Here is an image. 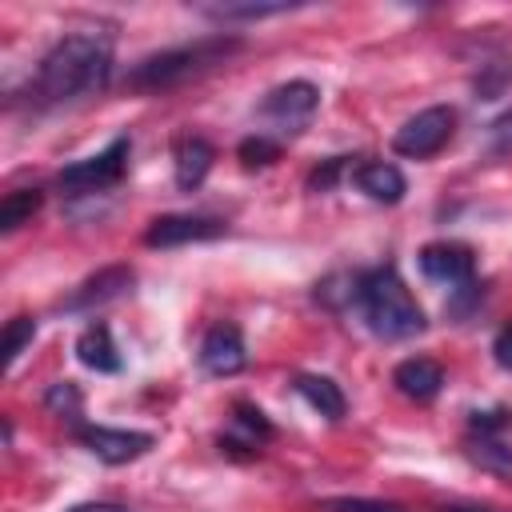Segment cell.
<instances>
[{
  "label": "cell",
  "instance_id": "cell-17",
  "mask_svg": "<svg viewBox=\"0 0 512 512\" xmlns=\"http://www.w3.org/2000/svg\"><path fill=\"white\" fill-rule=\"evenodd\" d=\"M44 204V192L40 188H16L0 200V232H16L20 224H28Z\"/></svg>",
  "mask_w": 512,
  "mask_h": 512
},
{
  "label": "cell",
  "instance_id": "cell-18",
  "mask_svg": "<svg viewBox=\"0 0 512 512\" xmlns=\"http://www.w3.org/2000/svg\"><path fill=\"white\" fill-rule=\"evenodd\" d=\"M468 460L488 468V472H500V476H512V444L496 440V436H472L468 440Z\"/></svg>",
  "mask_w": 512,
  "mask_h": 512
},
{
  "label": "cell",
  "instance_id": "cell-22",
  "mask_svg": "<svg viewBox=\"0 0 512 512\" xmlns=\"http://www.w3.org/2000/svg\"><path fill=\"white\" fill-rule=\"evenodd\" d=\"M232 420H236V428L252 440V444H264L268 436H272V424H268V416L256 408V404H248V400H236L232 404Z\"/></svg>",
  "mask_w": 512,
  "mask_h": 512
},
{
  "label": "cell",
  "instance_id": "cell-28",
  "mask_svg": "<svg viewBox=\"0 0 512 512\" xmlns=\"http://www.w3.org/2000/svg\"><path fill=\"white\" fill-rule=\"evenodd\" d=\"M492 356H496L500 368H512V324H504V328L496 332V340H492Z\"/></svg>",
  "mask_w": 512,
  "mask_h": 512
},
{
  "label": "cell",
  "instance_id": "cell-27",
  "mask_svg": "<svg viewBox=\"0 0 512 512\" xmlns=\"http://www.w3.org/2000/svg\"><path fill=\"white\" fill-rule=\"evenodd\" d=\"M488 136H492V152H512V108L500 112V116L488 124Z\"/></svg>",
  "mask_w": 512,
  "mask_h": 512
},
{
  "label": "cell",
  "instance_id": "cell-12",
  "mask_svg": "<svg viewBox=\"0 0 512 512\" xmlns=\"http://www.w3.org/2000/svg\"><path fill=\"white\" fill-rule=\"evenodd\" d=\"M216 148L204 136H176L172 144V168H176V188L180 192H196L204 184V176L212 172Z\"/></svg>",
  "mask_w": 512,
  "mask_h": 512
},
{
  "label": "cell",
  "instance_id": "cell-25",
  "mask_svg": "<svg viewBox=\"0 0 512 512\" xmlns=\"http://www.w3.org/2000/svg\"><path fill=\"white\" fill-rule=\"evenodd\" d=\"M512 424V412L508 408H492V412H472L468 416V428L476 432V436H496L500 428H508Z\"/></svg>",
  "mask_w": 512,
  "mask_h": 512
},
{
  "label": "cell",
  "instance_id": "cell-30",
  "mask_svg": "<svg viewBox=\"0 0 512 512\" xmlns=\"http://www.w3.org/2000/svg\"><path fill=\"white\" fill-rule=\"evenodd\" d=\"M444 512H488V508H460V504H448Z\"/></svg>",
  "mask_w": 512,
  "mask_h": 512
},
{
  "label": "cell",
  "instance_id": "cell-13",
  "mask_svg": "<svg viewBox=\"0 0 512 512\" xmlns=\"http://www.w3.org/2000/svg\"><path fill=\"white\" fill-rule=\"evenodd\" d=\"M352 180H356V188H360L368 200H376V204H400L404 192H408L404 172H400L396 164H384V160L360 164V168L352 172Z\"/></svg>",
  "mask_w": 512,
  "mask_h": 512
},
{
  "label": "cell",
  "instance_id": "cell-21",
  "mask_svg": "<svg viewBox=\"0 0 512 512\" xmlns=\"http://www.w3.org/2000/svg\"><path fill=\"white\" fill-rule=\"evenodd\" d=\"M32 336H36V320L32 316H12L4 324V364L8 368L20 360V352L32 344Z\"/></svg>",
  "mask_w": 512,
  "mask_h": 512
},
{
  "label": "cell",
  "instance_id": "cell-6",
  "mask_svg": "<svg viewBox=\"0 0 512 512\" xmlns=\"http://www.w3.org/2000/svg\"><path fill=\"white\" fill-rule=\"evenodd\" d=\"M320 108V88L312 80H288L280 88H272L264 100H260V116L268 124H276L280 132H300Z\"/></svg>",
  "mask_w": 512,
  "mask_h": 512
},
{
  "label": "cell",
  "instance_id": "cell-29",
  "mask_svg": "<svg viewBox=\"0 0 512 512\" xmlns=\"http://www.w3.org/2000/svg\"><path fill=\"white\" fill-rule=\"evenodd\" d=\"M68 512H128V508H120V504H104V500H96V504H76V508H68Z\"/></svg>",
  "mask_w": 512,
  "mask_h": 512
},
{
  "label": "cell",
  "instance_id": "cell-7",
  "mask_svg": "<svg viewBox=\"0 0 512 512\" xmlns=\"http://www.w3.org/2000/svg\"><path fill=\"white\" fill-rule=\"evenodd\" d=\"M228 224L220 216H204V212H172V216H156L144 228V244L148 248H180V244H200V240H216L224 236Z\"/></svg>",
  "mask_w": 512,
  "mask_h": 512
},
{
  "label": "cell",
  "instance_id": "cell-11",
  "mask_svg": "<svg viewBox=\"0 0 512 512\" xmlns=\"http://www.w3.org/2000/svg\"><path fill=\"white\" fill-rule=\"evenodd\" d=\"M248 364V348L236 324H212L200 340V368L212 376H236Z\"/></svg>",
  "mask_w": 512,
  "mask_h": 512
},
{
  "label": "cell",
  "instance_id": "cell-9",
  "mask_svg": "<svg viewBox=\"0 0 512 512\" xmlns=\"http://www.w3.org/2000/svg\"><path fill=\"white\" fill-rule=\"evenodd\" d=\"M136 284V272L128 264H108L100 272H92L88 280H80V288H72V296L60 300V312H96L120 296H128Z\"/></svg>",
  "mask_w": 512,
  "mask_h": 512
},
{
  "label": "cell",
  "instance_id": "cell-8",
  "mask_svg": "<svg viewBox=\"0 0 512 512\" xmlns=\"http://www.w3.org/2000/svg\"><path fill=\"white\" fill-rule=\"evenodd\" d=\"M76 440L104 464H128L140 460L156 436L152 432H136V428H108V424H76Z\"/></svg>",
  "mask_w": 512,
  "mask_h": 512
},
{
  "label": "cell",
  "instance_id": "cell-4",
  "mask_svg": "<svg viewBox=\"0 0 512 512\" xmlns=\"http://www.w3.org/2000/svg\"><path fill=\"white\" fill-rule=\"evenodd\" d=\"M128 156H132V140H128V136H116L104 152H96V156H88V160H76V164L60 168L56 188H60L64 196L104 192V188H112V184H120V180H124Z\"/></svg>",
  "mask_w": 512,
  "mask_h": 512
},
{
  "label": "cell",
  "instance_id": "cell-26",
  "mask_svg": "<svg viewBox=\"0 0 512 512\" xmlns=\"http://www.w3.org/2000/svg\"><path fill=\"white\" fill-rule=\"evenodd\" d=\"M324 512H400V508L380 500H324Z\"/></svg>",
  "mask_w": 512,
  "mask_h": 512
},
{
  "label": "cell",
  "instance_id": "cell-23",
  "mask_svg": "<svg viewBox=\"0 0 512 512\" xmlns=\"http://www.w3.org/2000/svg\"><path fill=\"white\" fill-rule=\"evenodd\" d=\"M348 160H352V156H328L324 164H316V168L308 172V192H332L336 180L348 172Z\"/></svg>",
  "mask_w": 512,
  "mask_h": 512
},
{
  "label": "cell",
  "instance_id": "cell-16",
  "mask_svg": "<svg viewBox=\"0 0 512 512\" xmlns=\"http://www.w3.org/2000/svg\"><path fill=\"white\" fill-rule=\"evenodd\" d=\"M292 388H296V396H304V400H308L324 420H340V416L348 412V400H344L340 384H336V380H328V376L300 372V376L292 380Z\"/></svg>",
  "mask_w": 512,
  "mask_h": 512
},
{
  "label": "cell",
  "instance_id": "cell-1",
  "mask_svg": "<svg viewBox=\"0 0 512 512\" xmlns=\"http://www.w3.org/2000/svg\"><path fill=\"white\" fill-rule=\"evenodd\" d=\"M108 80H112V44L92 32H72L60 36L36 64V76L28 80V104L36 108L72 104L104 92Z\"/></svg>",
  "mask_w": 512,
  "mask_h": 512
},
{
  "label": "cell",
  "instance_id": "cell-14",
  "mask_svg": "<svg viewBox=\"0 0 512 512\" xmlns=\"http://www.w3.org/2000/svg\"><path fill=\"white\" fill-rule=\"evenodd\" d=\"M392 384L408 396V400H432L440 388H444V368L428 356H408L396 364L392 372Z\"/></svg>",
  "mask_w": 512,
  "mask_h": 512
},
{
  "label": "cell",
  "instance_id": "cell-20",
  "mask_svg": "<svg viewBox=\"0 0 512 512\" xmlns=\"http://www.w3.org/2000/svg\"><path fill=\"white\" fill-rule=\"evenodd\" d=\"M236 156H240L244 168H268V164L280 160V140H272L264 132H252V136H244L236 144Z\"/></svg>",
  "mask_w": 512,
  "mask_h": 512
},
{
  "label": "cell",
  "instance_id": "cell-10",
  "mask_svg": "<svg viewBox=\"0 0 512 512\" xmlns=\"http://www.w3.org/2000/svg\"><path fill=\"white\" fill-rule=\"evenodd\" d=\"M420 272L436 284H448V288H460V284H472L476 276V256L468 244L460 240H432L420 248Z\"/></svg>",
  "mask_w": 512,
  "mask_h": 512
},
{
  "label": "cell",
  "instance_id": "cell-2",
  "mask_svg": "<svg viewBox=\"0 0 512 512\" xmlns=\"http://www.w3.org/2000/svg\"><path fill=\"white\" fill-rule=\"evenodd\" d=\"M352 304L360 308L364 324L384 336V340H404V336H416L424 332V308L416 304V296L408 292V284L400 280V272L392 264H380V268H368V272H356V292H352Z\"/></svg>",
  "mask_w": 512,
  "mask_h": 512
},
{
  "label": "cell",
  "instance_id": "cell-3",
  "mask_svg": "<svg viewBox=\"0 0 512 512\" xmlns=\"http://www.w3.org/2000/svg\"><path fill=\"white\" fill-rule=\"evenodd\" d=\"M244 48L240 36H204V40H192V44H176V48H164V52H152L144 56L132 72H128V88L136 92H156V88H172V84H184L192 76H204L212 68H220L228 56H236Z\"/></svg>",
  "mask_w": 512,
  "mask_h": 512
},
{
  "label": "cell",
  "instance_id": "cell-15",
  "mask_svg": "<svg viewBox=\"0 0 512 512\" xmlns=\"http://www.w3.org/2000/svg\"><path fill=\"white\" fill-rule=\"evenodd\" d=\"M76 360H80L84 368H92V372H120V368H124V360H120V352H116V344H112V328H108L104 320H92V324L76 336Z\"/></svg>",
  "mask_w": 512,
  "mask_h": 512
},
{
  "label": "cell",
  "instance_id": "cell-19",
  "mask_svg": "<svg viewBox=\"0 0 512 512\" xmlns=\"http://www.w3.org/2000/svg\"><path fill=\"white\" fill-rule=\"evenodd\" d=\"M44 408H48L52 416H60V420L80 424V412H84V392H80L72 380H56V384H48V392H44Z\"/></svg>",
  "mask_w": 512,
  "mask_h": 512
},
{
  "label": "cell",
  "instance_id": "cell-5",
  "mask_svg": "<svg viewBox=\"0 0 512 512\" xmlns=\"http://www.w3.org/2000/svg\"><path fill=\"white\" fill-rule=\"evenodd\" d=\"M452 128H456V112L448 104H432L416 116H408L396 136H392V152L408 156V160H428L436 156L448 140H452Z\"/></svg>",
  "mask_w": 512,
  "mask_h": 512
},
{
  "label": "cell",
  "instance_id": "cell-24",
  "mask_svg": "<svg viewBox=\"0 0 512 512\" xmlns=\"http://www.w3.org/2000/svg\"><path fill=\"white\" fill-rule=\"evenodd\" d=\"M276 12H288V4H224V8H212V16H220V20H260V16H276Z\"/></svg>",
  "mask_w": 512,
  "mask_h": 512
}]
</instances>
